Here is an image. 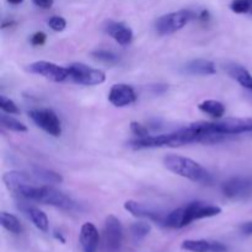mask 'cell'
<instances>
[{
  "label": "cell",
  "mask_w": 252,
  "mask_h": 252,
  "mask_svg": "<svg viewBox=\"0 0 252 252\" xmlns=\"http://www.w3.org/2000/svg\"><path fill=\"white\" fill-rule=\"evenodd\" d=\"M137 100V94L127 84H115L108 93V101L116 107H126Z\"/></svg>",
  "instance_id": "7c38bea8"
},
{
  "label": "cell",
  "mask_w": 252,
  "mask_h": 252,
  "mask_svg": "<svg viewBox=\"0 0 252 252\" xmlns=\"http://www.w3.org/2000/svg\"><path fill=\"white\" fill-rule=\"evenodd\" d=\"M182 71L189 75H213L217 73L216 64L207 59H193L182 66Z\"/></svg>",
  "instance_id": "ac0fdd59"
},
{
  "label": "cell",
  "mask_w": 252,
  "mask_h": 252,
  "mask_svg": "<svg viewBox=\"0 0 252 252\" xmlns=\"http://www.w3.org/2000/svg\"><path fill=\"white\" fill-rule=\"evenodd\" d=\"M225 70L234 80L238 81L243 88L252 91V75L248 69L236 63H228L225 65Z\"/></svg>",
  "instance_id": "d6986e66"
},
{
  "label": "cell",
  "mask_w": 252,
  "mask_h": 252,
  "mask_svg": "<svg viewBox=\"0 0 252 252\" xmlns=\"http://www.w3.org/2000/svg\"><path fill=\"white\" fill-rule=\"evenodd\" d=\"M46 39L47 34L44 32H36V33H33L31 36V44L32 46H42V44L46 43Z\"/></svg>",
  "instance_id": "f546056e"
},
{
  "label": "cell",
  "mask_w": 252,
  "mask_h": 252,
  "mask_svg": "<svg viewBox=\"0 0 252 252\" xmlns=\"http://www.w3.org/2000/svg\"><path fill=\"white\" fill-rule=\"evenodd\" d=\"M153 89H154V91L155 93H164V91H166V89H167V86L166 85H155V86H153Z\"/></svg>",
  "instance_id": "836d02e7"
},
{
  "label": "cell",
  "mask_w": 252,
  "mask_h": 252,
  "mask_svg": "<svg viewBox=\"0 0 252 252\" xmlns=\"http://www.w3.org/2000/svg\"><path fill=\"white\" fill-rule=\"evenodd\" d=\"M125 209L127 212H129L133 217H137V218H144L149 219V220L155 221L159 225L164 226L165 219H166L167 214L162 213V212L157 211L154 208H150V207L145 206V204L139 203L137 201H127L125 203Z\"/></svg>",
  "instance_id": "8fae6325"
},
{
  "label": "cell",
  "mask_w": 252,
  "mask_h": 252,
  "mask_svg": "<svg viewBox=\"0 0 252 252\" xmlns=\"http://www.w3.org/2000/svg\"><path fill=\"white\" fill-rule=\"evenodd\" d=\"M103 239L105 246L108 251H117L122 246L123 241V228L121 221L115 216L110 214L105 219L103 226Z\"/></svg>",
  "instance_id": "9c48e42d"
},
{
  "label": "cell",
  "mask_w": 252,
  "mask_h": 252,
  "mask_svg": "<svg viewBox=\"0 0 252 252\" xmlns=\"http://www.w3.org/2000/svg\"><path fill=\"white\" fill-rule=\"evenodd\" d=\"M32 1L36 6L42 7V9H49L53 5L54 0H32Z\"/></svg>",
  "instance_id": "1f68e13d"
},
{
  "label": "cell",
  "mask_w": 252,
  "mask_h": 252,
  "mask_svg": "<svg viewBox=\"0 0 252 252\" xmlns=\"http://www.w3.org/2000/svg\"><path fill=\"white\" fill-rule=\"evenodd\" d=\"M130 130L134 135H137V138H142V137H148L149 135V132H148L147 128L144 126H142L140 123L138 122H130Z\"/></svg>",
  "instance_id": "f1b7e54d"
},
{
  "label": "cell",
  "mask_w": 252,
  "mask_h": 252,
  "mask_svg": "<svg viewBox=\"0 0 252 252\" xmlns=\"http://www.w3.org/2000/svg\"><path fill=\"white\" fill-rule=\"evenodd\" d=\"M7 1H9L10 4H12V5H19V4H21L24 0H7Z\"/></svg>",
  "instance_id": "d590c367"
},
{
  "label": "cell",
  "mask_w": 252,
  "mask_h": 252,
  "mask_svg": "<svg viewBox=\"0 0 252 252\" xmlns=\"http://www.w3.org/2000/svg\"><path fill=\"white\" fill-rule=\"evenodd\" d=\"M152 228L148 223H144V221H138V223L132 224L130 226V234H132L133 239L137 241L143 240L148 234L150 233Z\"/></svg>",
  "instance_id": "d4e9b609"
},
{
  "label": "cell",
  "mask_w": 252,
  "mask_h": 252,
  "mask_svg": "<svg viewBox=\"0 0 252 252\" xmlns=\"http://www.w3.org/2000/svg\"><path fill=\"white\" fill-rule=\"evenodd\" d=\"M32 122L48 133L52 137H59L62 134V126L58 116L56 112L49 108H39V110H31L29 112Z\"/></svg>",
  "instance_id": "52a82bcc"
},
{
  "label": "cell",
  "mask_w": 252,
  "mask_h": 252,
  "mask_svg": "<svg viewBox=\"0 0 252 252\" xmlns=\"http://www.w3.org/2000/svg\"><path fill=\"white\" fill-rule=\"evenodd\" d=\"M16 24L15 21H4L2 22V29H7V27H11Z\"/></svg>",
  "instance_id": "e575fe53"
},
{
  "label": "cell",
  "mask_w": 252,
  "mask_h": 252,
  "mask_svg": "<svg viewBox=\"0 0 252 252\" xmlns=\"http://www.w3.org/2000/svg\"><path fill=\"white\" fill-rule=\"evenodd\" d=\"M199 111L207 113V115L212 116L213 118L220 120L225 113V106L217 100H206L198 105Z\"/></svg>",
  "instance_id": "44dd1931"
},
{
  "label": "cell",
  "mask_w": 252,
  "mask_h": 252,
  "mask_svg": "<svg viewBox=\"0 0 252 252\" xmlns=\"http://www.w3.org/2000/svg\"><path fill=\"white\" fill-rule=\"evenodd\" d=\"M239 230H240V233L244 234V235H252V220L241 224V225L239 226Z\"/></svg>",
  "instance_id": "4dcf8cb0"
},
{
  "label": "cell",
  "mask_w": 252,
  "mask_h": 252,
  "mask_svg": "<svg viewBox=\"0 0 252 252\" xmlns=\"http://www.w3.org/2000/svg\"><path fill=\"white\" fill-rule=\"evenodd\" d=\"M196 17V14L191 10H179V11L169 12L155 21V31L159 36H167V34L175 33L184 29L191 20Z\"/></svg>",
  "instance_id": "5b68a950"
},
{
  "label": "cell",
  "mask_w": 252,
  "mask_h": 252,
  "mask_svg": "<svg viewBox=\"0 0 252 252\" xmlns=\"http://www.w3.org/2000/svg\"><path fill=\"white\" fill-rule=\"evenodd\" d=\"M0 122H1V126L6 129L12 130V132H17V133H25L27 132V127L21 123L20 121L15 120L14 117L9 115H5V113H1L0 115Z\"/></svg>",
  "instance_id": "603a6c76"
},
{
  "label": "cell",
  "mask_w": 252,
  "mask_h": 252,
  "mask_svg": "<svg viewBox=\"0 0 252 252\" xmlns=\"http://www.w3.org/2000/svg\"><path fill=\"white\" fill-rule=\"evenodd\" d=\"M70 78L76 84L85 86L100 85L105 83L106 74L100 69H94L83 63H73L68 66Z\"/></svg>",
  "instance_id": "8992f818"
},
{
  "label": "cell",
  "mask_w": 252,
  "mask_h": 252,
  "mask_svg": "<svg viewBox=\"0 0 252 252\" xmlns=\"http://www.w3.org/2000/svg\"><path fill=\"white\" fill-rule=\"evenodd\" d=\"M220 213L221 208L218 206L206 203V202H192L187 206L180 207L170 212L167 217V223L172 229H182L189 225L192 221L211 218V217L219 216Z\"/></svg>",
  "instance_id": "7a4b0ae2"
},
{
  "label": "cell",
  "mask_w": 252,
  "mask_h": 252,
  "mask_svg": "<svg viewBox=\"0 0 252 252\" xmlns=\"http://www.w3.org/2000/svg\"><path fill=\"white\" fill-rule=\"evenodd\" d=\"M230 9L235 14H252V0H233Z\"/></svg>",
  "instance_id": "484cf974"
},
{
  "label": "cell",
  "mask_w": 252,
  "mask_h": 252,
  "mask_svg": "<svg viewBox=\"0 0 252 252\" xmlns=\"http://www.w3.org/2000/svg\"><path fill=\"white\" fill-rule=\"evenodd\" d=\"M17 207H19V209H21V211L29 217L30 220L33 223V225L36 226L38 230L43 231V233H47V231H48V228H49L48 218H47V216L41 211V209L32 206V204L30 203H24V202H19Z\"/></svg>",
  "instance_id": "e0dca14e"
},
{
  "label": "cell",
  "mask_w": 252,
  "mask_h": 252,
  "mask_svg": "<svg viewBox=\"0 0 252 252\" xmlns=\"http://www.w3.org/2000/svg\"><path fill=\"white\" fill-rule=\"evenodd\" d=\"M224 196L230 199H243L252 193V177L238 176L228 180L221 186Z\"/></svg>",
  "instance_id": "30bf717a"
},
{
  "label": "cell",
  "mask_w": 252,
  "mask_h": 252,
  "mask_svg": "<svg viewBox=\"0 0 252 252\" xmlns=\"http://www.w3.org/2000/svg\"><path fill=\"white\" fill-rule=\"evenodd\" d=\"M0 220H1L2 228H4L5 230L10 231V233L21 234L22 230H24L19 219L15 216H12V214L6 213V212H1Z\"/></svg>",
  "instance_id": "7402d4cb"
},
{
  "label": "cell",
  "mask_w": 252,
  "mask_h": 252,
  "mask_svg": "<svg viewBox=\"0 0 252 252\" xmlns=\"http://www.w3.org/2000/svg\"><path fill=\"white\" fill-rule=\"evenodd\" d=\"M0 108L5 113H9V115H19L20 113V110L16 103L4 95L0 96Z\"/></svg>",
  "instance_id": "4316f807"
},
{
  "label": "cell",
  "mask_w": 252,
  "mask_h": 252,
  "mask_svg": "<svg viewBox=\"0 0 252 252\" xmlns=\"http://www.w3.org/2000/svg\"><path fill=\"white\" fill-rule=\"evenodd\" d=\"M83 252H96L98 248V241L100 235L93 223H84L80 229V235H79Z\"/></svg>",
  "instance_id": "5bb4252c"
},
{
  "label": "cell",
  "mask_w": 252,
  "mask_h": 252,
  "mask_svg": "<svg viewBox=\"0 0 252 252\" xmlns=\"http://www.w3.org/2000/svg\"><path fill=\"white\" fill-rule=\"evenodd\" d=\"M194 126L204 132L224 135H239L252 133V118H225L217 122H194Z\"/></svg>",
  "instance_id": "277c9868"
},
{
  "label": "cell",
  "mask_w": 252,
  "mask_h": 252,
  "mask_svg": "<svg viewBox=\"0 0 252 252\" xmlns=\"http://www.w3.org/2000/svg\"><path fill=\"white\" fill-rule=\"evenodd\" d=\"M48 25L53 31L62 32L66 27V21L62 16H52L48 20Z\"/></svg>",
  "instance_id": "83f0119b"
},
{
  "label": "cell",
  "mask_w": 252,
  "mask_h": 252,
  "mask_svg": "<svg viewBox=\"0 0 252 252\" xmlns=\"http://www.w3.org/2000/svg\"><path fill=\"white\" fill-rule=\"evenodd\" d=\"M164 165L169 171L185 177L189 181L208 185L212 182V176L201 164L189 158L176 154H169L164 158Z\"/></svg>",
  "instance_id": "3957f363"
},
{
  "label": "cell",
  "mask_w": 252,
  "mask_h": 252,
  "mask_svg": "<svg viewBox=\"0 0 252 252\" xmlns=\"http://www.w3.org/2000/svg\"><path fill=\"white\" fill-rule=\"evenodd\" d=\"M91 56L95 59H97V61L106 64H110V65L120 62V57H118L117 54H115L111 51H106V49H97V51H94L93 53H91Z\"/></svg>",
  "instance_id": "cb8c5ba5"
},
{
  "label": "cell",
  "mask_w": 252,
  "mask_h": 252,
  "mask_svg": "<svg viewBox=\"0 0 252 252\" xmlns=\"http://www.w3.org/2000/svg\"><path fill=\"white\" fill-rule=\"evenodd\" d=\"M181 249L189 252H226L228 248L219 241L212 240H185Z\"/></svg>",
  "instance_id": "9a60e30c"
},
{
  "label": "cell",
  "mask_w": 252,
  "mask_h": 252,
  "mask_svg": "<svg viewBox=\"0 0 252 252\" xmlns=\"http://www.w3.org/2000/svg\"><path fill=\"white\" fill-rule=\"evenodd\" d=\"M2 181H4L5 186L7 187V189L12 192V193H16L20 189L25 186H31V185H43L36 179L32 174H27V172L22 171H7L5 172L4 176H2Z\"/></svg>",
  "instance_id": "4fadbf2b"
},
{
  "label": "cell",
  "mask_w": 252,
  "mask_h": 252,
  "mask_svg": "<svg viewBox=\"0 0 252 252\" xmlns=\"http://www.w3.org/2000/svg\"><path fill=\"white\" fill-rule=\"evenodd\" d=\"M106 32L121 46H128L133 41V31L122 22L108 21L106 25Z\"/></svg>",
  "instance_id": "2e32d148"
},
{
  "label": "cell",
  "mask_w": 252,
  "mask_h": 252,
  "mask_svg": "<svg viewBox=\"0 0 252 252\" xmlns=\"http://www.w3.org/2000/svg\"><path fill=\"white\" fill-rule=\"evenodd\" d=\"M19 198L29 202H38V203L49 204L56 208L63 209V211H76L79 208L78 203L64 194L63 192L53 189L51 185H32V186H25L16 192Z\"/></svg>",
  "instance_id": "6da1fadb"
},
{
  "label": "cell",
  "mask_w": 252,
  "mask_h": 252,
  "mask_svg": "<svg viewBox=\"0 0 252 252\" xmlns=\"http://www.w3.org/2000/svg\"><path fill=\"white\" fill-rule=\"evenodd\" d=\"M31 174L43 185H58L63 182L62 175H59L56 171H52V170L43 169V167L34 166Z\"/></svg>",
  "instance_id": "ffe728a7"
},
{
  "label": "cell",
  "mask_w": 252,
  "mask_h": 252,
  "mask_svg": "<svg viewBox=\"0 0 252 252\" xmlns=\"http://www.w3.org/2000/svg\"><path fill=\"white\" fill-rule=\"evenodd\" d=\"M27 70L33 74H37V75L43 76V78L54 81V83H62V81L70 78L69 68L58 65V64L52 63V62H33V63H31L27 66Z\"/></svg>",
  "instance_id": "ba28073f"
},
{
  "label": "cell",
  "mask_w": 252,
  "mask_h": 252,
  "mask_svg": "<svg viewBox=\"0 0 252 252\" xmlns=\"http://www.w3.org/2000/svg\"><path fill=\"white\" fill-rule=\"evenodd\" d=\"M198 17H199V20H202V21H208L209 20V12L207 11V10H202L201 11V14L198 15Z\"/></svg>",
  "instance_id": "d6a6232c"
}]
</instances>
